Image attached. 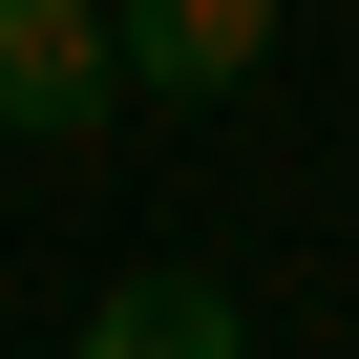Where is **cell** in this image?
<instances>
[{"label": "cell", "instance_id": "cell-1", "mask_svg": "<svg viewBox=\"0 0 359 359\" xmlns=\"http://www.w3.org/2000/svg\"><path fill=\"white\" fill-rule=\"evenodd\" d=\"M106 106H127L106 0H0V148H64V127H106Z\"/></svg>", "mask_w": 359, "mask_h": 359}, {"label": "cell", "instance_id": "cell-2", "mask_svg": "<svg viewBox=\"0 0 359 359\" xmlns=\"http://www.w3.org/2000/svg\"><path fill=\"white\" fill-rule=\"evenodd\" d=\"M106 64H127L148 106H212V85L275 64V0H106Z\"/></svg>", "mask_w": 359, "mask_h": 359}, {"label": "cell", "instance_id": "cell-3", "mask_svg": "<svg viewBox=\"0 0 359 359\" xmlns=\"http://www.w3.org/2000/svg\"><path fill=\"white\" fill-rule=\"evenodd\" d=\"M64 359H254V317H233L212 275H127V296H85Z\"/></svg>", "mask_w": 359, "mask_h": 359}]
</instances>
